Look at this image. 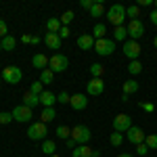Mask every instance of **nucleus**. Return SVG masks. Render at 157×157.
Listing matches in <instances>:
<instances>
[{
  "instance_id": "f3484780",
  "label": "nucleus",
  "mask_w": 157,
  "mask_h": 157,
  "mask_svg": "<svg viewBox=\"0 0 157 157\" xmlns=\"http://www.w3.org/2000/svg\"><path fill=\"white\" fill-rule=\"evenodd\" d=\"M55 103H57V94H55V92L44 90V92L40 94V105H44V109H46V107H52Z\"/></svg>"
},
{
  "instance_id": "7ed1b4c3",
  "label": "nucleus",
  "mask_w": 157,
  "mask_h": 157,
  "mask_svg": "<svg viewBox=\"0 0 157 157\" xmlns=\"http://www.w3.org/2000/svg\"><path fill=\"white\" fill-rule=\"evenodd\" d=\"M94 50H97V55H101V57H109V55L115 52V40H111V38H101V40L94 42Z\"/></svg>"
},
{
  "instance_id": "4468645a",
  "label": "nucleus",
  "mask_w": 157,
  "mask_h": 157,
  "mask_svg": "<svg viewBox=\"0 0 157 157\" xmlns=\"http://www.w3.org/2000/svg\"><path fill=\"white\" fill-rule=\"evenodd\" d=\"M94 38H92V34H82V36L78 38V46L82 50H90V48H94Z\"/></svg>"
},
{
  "instance_id": "603ef678",
  "label": "nucleus",
  "mask_w": 157,
  "mask_h": 157,
  "mask_svg": "<svg viewBox=\"0 0 157 157\" xmlns=\"http://www.w3.org/2000/svg\"><path fill=\"white\" fill-rule=\"evenodd\" d=\"M2 82H4V80H2V71H0V86H2Z\"/></svg>"
},
{
  "instance_id": "a19ab883",
  "label": "nucleus",
  "mask_w": 157,
  "mask_h": 157,
  "mask_svg": "<svg viewBox=\"0 0 157 157\" xmlns=\"http://www.w3.org/2000/svg\"><path fill=\"white\" fill-rule=\"evenodd\" d=\"M59 38H61V40L69 38V27H65V25H63V27H61V32H59Z\"/></svg>"
},
{
  "instance_id": "39448f33",
  "label": "nucleus",
  "mask_w": 157,
  "mask_h": 157,
  "mask_svg": "<svg viewBox=\"0 0 157 157\" xmlns=\"http://www.w3.org/2000/svg\"><path fill=\"white\" fill-rule=\"evenodd\" d=\"M71 138L78 143V145H86V143H90L92 132H90L88 126H73L71 128Z\"/></svg>"
},
{
  "instance_id": "6ab92c4d",
  "label": "nucleus",
  "mask_w": 157,
  "mask_h": 157,
  "mask_svg": "<svg viewBox=\"0 0 157 157\" xmlns=\"http://www.w3.org/2000/svg\"><path fill=\"white\" fill-rule=\"evenodd\" d=\"M71 157H92V149L88 145H78L71 151Z\"/></svg>"
},
{
  "instance_id": "c756f323",
  "label": "nucleus",
  "mask_w": 157,
  "mask_h": 157,
  "mask_svg": "<svg viewBox=\"0 0 157 157\" xmlns=\"http://www.w3.org/2000/svg\"><path fill=\"white\" fill-rule=\"evenodd\" d=\"M57 138H63V140L71 138V128H67V126H59V128H57Z\"/></svg>"
},
{
  "instance_id": "c03bdc74",
  "label": "nucleus",
  "mask_w": 157,
  "mask_h": 157,
  "mask_svg": "<svg viewBox=\"0 0 157 157\" xmlns=\"http://www.w3.org/2000/svg\"><path fill=\"white\" fill-rule=\"evenodd\" d=\"M65 145H67V149H75V147H78V143H75L73 138H67V140H65Z\"/></svg>"
},
{
  "instance_id": "a211bd4d",
  "label": "nucleus",
  "mask_w": 157,
  "mask_h": 157,
  "mask_svg": "<svg viewBox=\"0 0 157 157\" xmlns=\"http://www.w3.org/2000/svg\"><path fill=\"white\" fill-rule=\"evenodd\" d=\"M63 23H61L59 17H50L48 21H46V29H48V34H59Z\"/></svg>"
},
{
  "instance_id": "6e6552de",
  "label": "nucleus",
  "mask_w": 157,
  "mask_h": 157,
  "mask_svg": "<svg viewBox=\"0 0 157 157\" xmlns=\"http://www.w3.org/2000/svg\"><path fill=\"white\" fill-rule=\"evenodd\" d=\"M11 113H13V120L19 121V124H27V121H32V117H34L32 115V109L25 107V105H17Z\"/></svg>"
},
{
  "instance_id": "5fc2aeb1",
  "label": "nucleus",
  "mask_w": 157,
  "mask_h": 157,
  "mask_svg": "<svg viewBox=\"0 0 157 157\" xmlns=\"http://www.w3.org/2000/svg\"><path fill=\"white\" fill-rule=\"evenodd\" d=\"M50 157H61V155H57V153H55V155H50Z\"/></svg>"
},
{
  "instance_id": "412c9836",
  "label": "nucleus",
  "mask_w": 157,
  "mask_h": 157,
  "mask_svg": "<svg viewBox=\"0 0 157 157\" xmlns=\"http://www.w3.org/2000/svg\"><path fill=\"white\" fill-rule=\"evenodd\" d=\"M136 90H138V82H136L134 78H130V80H126V82H124V94H128V97H130V94H134Z\"/></svg>"
},
{
  "instance_id": "2f4dec72",
  "label": "nucleus",
  "mask_w": 157,
  "mask_h": 157,
  "mask_svg": "<svg viewBox=\"0 0 157 157\" xmlns=\"http://www.w3.org/2000/svg\"><path fill=\"white\" fill-rule=\"evenodd\" d=\"M145 145L149 147V151L157 149V134H147L145 136Z\"/></svg>"
},
{
  "instance_id": "9d476101",
  "label": "nucleus",
  "mask_w": 157,
  "mask_h": 157,
  "mask_svg": "<svg viewBox=\"0 0 157 157\" xmlns=\"http://www.w3.org/2000/svg\"><path fill=\"white\" fill-rule=\"evenodd\" d=\"M86 92H88L90 97L103 94V92H105V82H103V78H90V82L86 84Z\"/></svg>"
},
{
  "instance_id": "7c9ffc66",
  "label": "nucleus",
  "mask_w": 157,
  "mask_h": 157,
  "mask_svg": "<svg viewBox=\"0 0 157 157\" xmlns=\"http://www.w3.org/2000/svg\"><path fill=\"white\" fill-rule=\"evenodd\" d=\"M138 15H140V9H138V4H132V6H128V9H126V17H130V21L138 19Z\"/></svg>"
},
{
  "instance_id": "58836bf2",
  "label": "nucleus",
  "mask_w": 157,
  "mask_h": 157,
  "mask_svg": "<svg viewBox=\"0 0 157 157\" xmlns=\"http://www.w3.org/2000/svg\"><path fill=\"white\" fill-rule=\"evenodd\" d=\"M9 36V27H6V21L4 19H0V40L2 38H6Z\"/></svg>"
},
{
  "instance_id": "3c124183",
  "label": "nucleus",
  "mask_w": 157,
  "mask_h": 157,
  "mask_svg": "<svg viewBox=\"0 0 157 157\" xmlns=\"http://www.w3.org/2000/svg\"><path fill=\"white\" fill-rule=\"evenodd\" d=\"M153 46H155V48H157V36H155V40H153Z\"/></svg>"
},
{
  "instance_id": "72a5a7b5",
  "label": "nucleus",
  "mask_w": 157,
  "mask_h": 157,
  "mask_svg": "<svg viewBox=\"0 0 157 157\" xmlns=\"http://www.w3.org/2000/svg\"><path fill=\"white\" fill-rule=\"evenodd\" d=\"M109 143H111L113 147H120L121 143H124V134L121 132H113L111 136H109Z\"/></svg>"
},
{
  "instance_id": "f8f14e48",
  "label": "nucleus",
  "mask_w": 157,
  "mask_h": 157,
  "mask_svg": "<svg viewBox=\"0 0 157 157\" xmlns=\"http://www.w3.org/2000/svg\"><path fill=\"white\" fill-rule=\"evenodd\" d=\"M145 136L147 134L140 130V128H136V126H132L128 132H126V138L132 143V145H140V143H145Z\"/></svg>"
},
{
  "instance_id": "6e6d98bb",
  "label": "nucleus",
  "mask_w": 157,
  "mask_h": 157,
  "mask_svg": "<svg viewBox=\"0 0 157 157\" xmlns=\"http://www.w3.org/2000/svg\"><path fill=\"white\" fill-rule=\"evenodd\" d=\"M0 52H2V44H0Z\"/></svg>"
},
{
  "instance_id": "393cba45",
  "label": "nucleus",
  "mask_w": 157,
  "mask_h": 157,
  "mask_svg": "<svg viewBox=\"0 0 157 157\" xmlns=\"http://www.w3.org/2000/svg\"><path fill=\"white\" fill-rule=\"evenodd\" d=\"M105 34H107V25L105 23H97L94 25V29H92V38H94V40L105 38Z\"/></svg>"
},
{
  "instance_id": "2eb2a0df",
  "label": "nucleus",
  "mask_w": 157,
  "mask_h": 157,
  "mask_svg": "<svg viewBox=\"0 0 157 157\" xmlns=\"http://www.w3.org/2000/svg\"><path fill=\"white\" fill-rule=\"evenodd\" d=\"M48 63H50V59L46 57V55H42V52H38V55L32 57V65H34L36 69H40V71H42V69H46V67H48Z\"/></svg>"
},
{
  "instance_id": "37998d69",
  "label": "nucleus",
  "mask_w": 157,
  "mask_h": 157,
  "mask_svg": "<svg viewBox=\"0 0 157 157\" xmlns=\"http://www.w3.org/2000/svg\"><path fill=\"white\" fill-rule=\"evenodd\" d=\"M80 4H82V9H86V11H90V9H92V4H94V2H92V0H82V2H80Z\"/></svg>"
},
{
  "instance_id": "864d4df0",
  "label": "nucleus",
  "mask_w": 157,
  "mask_h": 157,
  "mask_svg": "<svg viewBox=\"0 0 157 157\" xmlns=\"http://www.w3.org/2000/svg\"><path fill=\"white\" fill-rule=\"evenodd\" d=\"M153 6H155V11H157V0H155V2H153Z\"/></svg>"
},
{
  "instance_id": "473e14b6",
  "label": "nucleus",
  "mask_w": 157,
  "mask_h": 157,
  "mask_svg": "<svg viewBox=\"0 0 157 157\" xmlns=\"http://www.w3.org/2000/svg\"><path fill=\"white\" fill-rule=\"evenodd\" d=\"M128 71L132 73V75H138V73L143 71V65H140V61H130V65H128Z\"/></svg>"
},
{
  "instance_id": "0eeeda50",
  "label": "nucleus",
  "mask_w": 157,
  "mask_h": 157,
  "mask_svg": "<svg viewBox=\"0 0 157 157\" xmlns=\"http://www.w3.org/2000/svg\"><path fill=\"white\" fill-rule=\"evenodd\" d=\"M67 65H69V61H67V57L65 55H52L50 57V63H48V69L52 73H63L65 69H67Z\"/></svg>"
},
{
  "instance_id": "cd10ccee",
  "label": "nucleus",
  "mask_w": 157,
  "mask_h": 157,
  "mask_svg": "<svg viewBox=\"0 0 157 157\" xmlns=\"http://www.w3.org/2000/svg\"><path fill=\"white\" fill-rule=\"evenodd\" d=\"M128 36V29H126V25H120V27H115V32H113V40H117V42H124Z\"/></svg>"
},
{
  "instance_id": "1a4fd4ad",
  "label": "nucleus",
  "mask_w": 157,
  "mask_h": 157,
  "mask_svg": "<svg viewBox=\"0 0 157 157\" xmlns=\"http://www.w3.org/2000/svg\"><path fill=\"white\" fill-rule=\"evenodd\" d=\"M126 29H128V36L132 38L134 42H138V40L143 38V34H145V25H143V21H140V19L130 21V23L126 25Z\"/></svg>"
},
{
  "instance_id": "aec40b11",
  "label": "nucleus",
  "mask_w": 157,
  "mask_h": 157,
  "mask_svg": "<svg viewBox=\"0 0 157 157\" xmlns=\"http://www.w3.org/2000/svg\"><path fill=\"white\" fill-rule=\"evenodd\" d=\"M23 105L25 107H36V105H40V97H38V94H32V92H29V90H27V92H25L23 94Z\"/></svg>"
},
{
  "instance_id": "79ce46f5",
  "label": "nucleus",
  "mask_w": 157,
  "mask_h": 157,
  "mask_svg": "<svg viewBox=\"0 0 157 157\" xmlns=\"http://www.w3.org/2000/svg\"><path fill=\"white\" fill-rule=\"evenodd\" d=\"M140 107L145 109L147 113H151V111H153V109H155V105H153V103H140Z\"/></svg>"
},
{
  "instance_id": "f257e3e1",
  "label": "nucleus",
  "mask_w": 157,
  "mask_h": 157,
  "mask_svg": "<svg viewBox=\"0 0 157 157\" xmlns=\"http://www.w3.org/2000/svg\"><path fill=\"white\" fill-rule=\"evenodd\" d=\"M124 19H126V6L124 4H113L107 11V21L111 25L120 27V25H124Z\"/></svg>"
},
{
  "instance_id": "de8ad7c7",
  "label": "nucleus",
  "mask_w": 157,
  "mask_h": 157,
  "mask_svg": "<svg viewBox=\"0 0 157 157\" xmlns=\"http://www.w3.org/2000/svg\"><path fill=\"white\" fill-rule=\"evenodd\" d=\"M149 17H151V23H153V25H157V11H155V9H153V13H151Z\"/></svg>"
},
{
  "instance_id": "c9c22d12",
  "label": "nucleus",
  "mask_w": 157,
  "mask_h": 157,
  "mask_svg": "<svg viewBox=\"0 0 157 157\" xmlns=\"http://www.w3.org/2000/svg\"><path fill=\"white\" fill-rule=\"evenodd\" d=\"M42 82H40V80H36V82H32V86H29V92H32V94H38V97H40V94H42V92H44V90H42Z\"/></svg>"
},
{
  "instance_id": "09e8293b",
  "label": "nucleus",
  "mask_w": 157,
  "mask_h": 157,
  "mask_svg": "<svg viewBox=\"0 0 157 157\" xmlns=\"http://www.w3.org/2000/svg\"><path fill=\"white\" fill-rule=\"evenodd\" d=\"M32 44H40V36H32Z\"/></svg>"
},
{
  "instance_id": "dca6fc26",
  "label": "nucleus",
  "mask_w": 157,
  "mask_h": 157,
  "mask_svg": "<svg viewBox=\"0 0 157 157\" xmlns=\"http://www.w3.org/2000/svg\"><path fill=\"white\" fill-rule=\"evenodd\" d=\"M61 42H63V40L59 38V34H46V36H44V44H46L50 50H59Z\"/></svg>"
},
{
  "instance_id": "bb28decb",
  "label": "nucleus",
  "mask_w": 157,
  "mask_h": 157,
  "mask_svg": "<svg viewBox=\"0 0 157 157\" xmlns=\"http://www.w3.org/2000/svg\"><path fill=\"white\" fill-rule=\"evenodd\" d=\"M52 80H55V73L50 71L48 67L40 71V82H42V84H52Z\"/></svg>"
},
{
  "instance_id": "20e7f679",
  "label": "nucleus",
  "mask_w": 157,
  "mask_h": 157,
  "mask_svg": "<svg viewBox=\"0 0 157 157\" xmlns=\"http://www.w3.org/2000/svg\"><path fill=\"white\" fill-rule=\"evenodd\" d=\"M130 128H132V117H130L128 113H117V115L113 117V132L126 134Z\"/></svg>"
},
{
  "instance_id": "ea45409f",
  "label": "nucleus",
  "mask_w": 157,
  "mask_h": 157,
  "mask_svg": "<svg viewBox=\"0 0 157 157\" xmlns=\"http://www.w3.org/2000/svg\"><path fill=\"white\" fill-rule=\"evenodd\" d=\"M147 153H149V147L145 145V143H140V145H136V155H147Z\"/></svg>"
},
{
  "instance_id": "f704fd0d",
  "label": "nucleus",
  "mask_w": 157,
  "mask_h": 157,
  "mask_svg": "<svg viewBox=\"0 0 157 157\" xmlns=\"http://www.w3.org/2000/svg\"><path fill=\"white\" fill-rule=\"evenodd\" d=\"M73 17H75V15H73V11H65V13H63V15L59 17V19H61V23L67 27V25H69V23L73 21Z\"/></svg>"
},
{
  "instance_id": "c85d7f7f",
  "label": "nucleus",
  "mask_w": 157,
  "mask_h": 157,
  "mask_svg": "<svg viewBox=\"0 0 157 157\" xmlns=\"http://www.w3.org/2000/svg\"><path fill=\"white\" fill-rule=\"evenodd\" d=\"M103 73H105V67L101 63H92L90 65V75L92 78H103Z\"/></svg>"
},
{
  "instance_id": "9b49d317",
  "label": "nucleus",
  "mask_w": 157,
  "mask_h": 157,
  "mask_svg": "<svg viewBox=\"0 0 157 157\" xmlns=\"http://www.w3.org/2000/svg\"><path fill=\"white\" fill-rule=\"evenodd\" d=\"M140 44L138 42H134V40H128V42H124V55L128 57L130 61H138L140 57Z\"/></svg>"
},
{
  "instance_id": "b1692460",
  "label": "nucleus",
  "mask_w": 157,
  "mask_h": 157,
  "mask_svg": "<svg viewBox=\"0 0 157 157\" xmlns=\"http://www.w3.org/2000/svg\"><path fill=\"white\" fill-rule=\"evenodd\" d=\"M55 151H57V143H55V140H44V143H42V153H44V155H55Z\"/></svg>"
},
{
  "instance_id": "49530a36",
  "label": "nucleus",
  "mask_w": 157,
  "mask_h": 157,
  "mask_svg": "<svg viewBox=\"0 0 157 157\" xmlns=\"http://www.w3.org/2000/svg\"><path fill=\"white\" fill-rule=\"evenodd\" d=\"M21 42H23V44H32V36H29V34H23V36H21Z\"/></svg>"
},
{
  "instance_id": "4c0bfd02",
  "label": "nucleus",
  "mask_w": 157,
  "mask_h": 157,
  "mask_svg": "<svg viewBox=\"0 0 157 157\" xmlns=\"http://www.w3.org/2000/svg\"><path fill=\"white\" fill-rule=\"evenodd\" d=\"M69 98H71V94H67V92H59V94H57V103L65 105V103H69Z\"/></svg>"
},
{
  "instance_id": "a18cd8bd",
  "label": "nucleus",
  "mask_w": 157,
  "mask_h": 157,
  "mask_svg": "<svg viewBox=\"0 0 157 157\" xmlns=\"http://www.w3.org/2000/svg\"><path fill=\"white\" fill-rule=\"evenodd\" d=\"M140 6H153V0H138V9Z\"/></svg>"
},
{
  "instance_id": "423d86ee",
  "label": "nucleus",
  "mask_w": 157,
  "mask_h": 157,
  "mask_svg": "<svg viewBox=\"0 0 157 157\" xmlns=\"http://www.w3.org/2000/svg\"><path fill=\"white\" fill-rule=\"evenodd\" d=\"M46 124L44 121H36V124H29V128H27V136L32 138V140H46Z\"/></svg>"
},
{
  "instance_id": "8fccbe9b",
  "label": "nucleus",
  "mask_w": 157,
  "mask_h": 157,
  "mask_svg": "<svg viewBox=\"0 0 157 157\" xmlns=\"http://www.w3.org/2000/svg\"><path fill=\"white\" fill-rule=\"evenodd\" d=\"M117 157H132V155H130V153H120Z\"/></svg>"
},
{
  "instance_id": "f03ea898",
  "label": "nucleus",
  "mask_w": 157,
  "mask_h": 157,
  "mask_svg": "<svg viewBox=\"0 0 157 157\" xmlns=\"http://www.w3.org/2000/svg\"><path fill=\"white\" fill-rule=\"evenodd\" d=\"M2 80H4L6 84H19V82L23 80V71H21V67H17V65H9V67H4V69H2Z\"/></svg>"
},
{
  "instance_id": "a878e982",
  "label": "nucleus",
  "mask_w": 157,
  "mask_h": 157,
  "mask_svg": "<svg viewBox=\"0 0 157 157\" xmlns=\"http://www.w3.org/2000/svg\"><path fill=\"white\" fill-rule=\"evenodd\" d=\"M103 13H105L103 2H101V0H94V4H92V9H90V17H103Z\"/></svg>"
},
{
  "instance_id": "4be33fe9",
  "label": "nucleus",
  "mask_w": 157,
  "mask_h": 157,
  "mask_svg": "<svg viewBox=\"0 0 157 157\" xmlns=\"http://www.w3.org/2000/svg\"><path fill=\"white\" fill-rule=\"evenodd\" d=\"M55 117H57V111H55V107H46L42 113H40V121H44V124L52 121Z\"/></svg>"
},
{
  "instance_id": "e433bc0d",
  "label": "nucleus",
  "mask_w": 157,
  "mask_h": 157,
  "mask_svg": "<svg viewBox=\"0 0 157 157\" xmlns=\"http://www.w3.org/2000/svg\"><path fill=\"white\" fill-rule=\"evenodd\" d=\"M11 121H13L11 111H0V124H11Z\"/></svg>"
},
{
  "instance_id": "ddd939ff",
  "label": "nucleus",
  "mask_w": 157,
  "mask_h": 157,
  "mask_svg": "<svg viewBox=\"0 0 157 157\" xmlns=\"http://www.w3.org/2000/svg\"><path fill=\"white\" fill-rule=\"evenodd\" d=\"M69 105L73 107V111H84L88 105V94H71Z\"/></svg>"
},
{
  "instance_id": "5701e85b",
  "label": "nucleus",
  "mask_w": 157,
  "mask_h": 157,
  "mask_svg": "<svg viewBox=\"0 0 157 157\" xmlns=\"http://www.w3.org/2000/svg\"><path fill=\"white\" fill-rule=\"evenodd\" d=\"M0 44H2V50H6V52H9V50H15V46H17V40H15V38L9 34L6 38H2V40H0Z\"/></svg>"
}]
</instances>
